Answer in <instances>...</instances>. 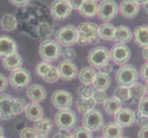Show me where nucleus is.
<instances>
[{
  "label": "nucleus",
  "mask_w": 148,
  "mask_h": 138,
  "mask_svg": "<svg viewBox=\"0 0 148 138\" xmlns=\"http://www.w3.org/2000/svg\"><path fill=\"white\" fill-rule=\"evenodd\" d=\"M1 138H6V137H4V136H3V137H1Z\"/></svg>",
  "instance_id": "59"
},
{
  "label": "nucleus",
  "mask_w": 148,
  "mask_h": 138,
  "mask_svg": "<svg viewBox=\"0 0 148 138\" xmlns=\"http://www.w3.org/2000/svg\"><path fill=\"white\" fill-rule=\"evenodd\" d=\"M96 138H104L103 136H98V137H96Z\"/></svg>",
  "instance_id": "57"
},
{
  "label": "nucleus",
  "mask_w": 148,
  "mask_h": 138,
  "mask_svg": "<svg viewBox=\"0 0 148 138\" xmlns=\"http://www.w3.org/2000/svg\"><path fill=\"white\" fill-rule=\"evenodd\" d=\"M134 1L137 5H139V6H144L145 4H146L148 2V0H134Z\"/></svg>",
  "instance_id": "51"
},
{
  "label": "nucleus",
  "mask_w": 148,
  "mask_h": 138,
  "mask_svg": "<svg viewBox=\"0 0 148 138\" xmlns=\"http://www.w3.org/2000/svg\"><path fill=\"white\" fill-rule=\"evenodd\" d=\"M112 69H113V67H112V65L109 64H107L103 66H101V67L99 68V73H102V74H106V75H110L111 72H112Z\"/></svg>",
  "instance_id": "47"
},
{
  "label": "nucleus",
  "mask_w": 148,
  "mask_h": 138,
  "mask_svg": "<svg viewBox=\"0 0 148 138\" xmlns=\"http://www.w3.org/2000/svg\"><path fill=\"white\" fill-rule=\"evenodd\" d=\"M121 138H128V137H121Z\"/></svg>",
  "instance_id": "58"
},
{
  "label": "nucleus",
  "mask_w": 148,
  "mask_h": 138,
  "mask_svg": "<svg viewBox=\"0 0 148 138\" xmlns=\"http://www.w3.org/2000/svg\"><path fill=\"white\" fill-rule=\"evenodd\" d=\"M140 11V6L134 0H122L119 5V13L124 19H134L138 16Z\"/></svg>",
  "instance_id": "16"
},
{
  "label": "nucleus",
  "mask_w": 148,
  "mask_h": 138,
  "mask_svg": "<svg viewBox=\"0 0 148 138\" xmlns=\"http://www.w3.org/2000/svg\"><path fill=\"white\" fill-rule=\"evenodd\" d=\"M83 125L90 132H97L104 126V118L98 110H92L83 116Z\"/></svg>",
  "instance_id": "10"
},
{
  "label": "nucleus",
  "mask_w": 148,
  "mask_h": 138,
  "mask_svg": "<svg viewBox=\"0 0 148 138\" xmlns=\"http://www.w3.org/2000/svg\"><path fill=\"white\" fill-rule=\"evenodd\" d=\"M134 122L137 124L138 126L145 127L148 125V117L143 115L141 112L137 110L134 111Z\"/></svg>",
  "instance_id": "39"
},
{
  "label": "nucleus",
  "mask_w": 148,
  "mask_h": 138,
  "mask_svg": "<svg viewBox=\"0 0 148 138\" xmlns=\"http://www.w3.org/2000/svg\"><path fill=\"white\" fill-rule=\"evenodd\" d=\"M93 100H95L96 104H103L104 101L108 99V96L105 91L102 90H95L93 94Z\"/></svg>",
  "instance_id": "41"
},
{
  "label": "nucleus",
  "mask_w": 148,
  "mask_h": 138,
  "mask_svg": "<svg viewBox=\"0 0 148 138\" xmlns=\"http://www.w3.org/2000/svg\"><path fill=\"white\" fill-rule=\"evenodd\" d=\"M138 138H148V125L141 127L138 133Z\"/></svg>",
  "instance_id": "49"
},
{
  "label": "nucleus",
  "mask_w": 148,
  "mask_h": 138,
  "mask_svg": "<svg viewBox=\"0 0 148 138\" xmlns=\"http://www.w3.org/2000/svg\"><path fill=\"white\" fill-rule=\"evenodd\" d=\"M53 138H73V136L69 133V131L60 130L59 132H57L56 134L53 135Z\"/></svg>",
  "instance_id": "45"
},
{
  "label": "nucleus",
  "mask_w": 148,
  "mask_h": 138,
  "mask_svg": "<svg viewBox=\"0 0 148 138\" xmlns=\"http://www.w3.org/2000/svg\"><path fill=\"white\" fill-rule=\"evenodd\" d=\"M102 136L104 138H121L123 136V128L115 122H110L102 127Z\"/></svg>",
  "instance_id": "20"
},
{
  "label": "nucleus",
  "mask_w": 148,
  "mask_h": 138,
  "mask_svg": "<svg viewBox=\"0 0 148 138\" xmlns=\"http://www.w3.org/2000/svg\"><path fill=\"white\" fill-rule=\"evenodd\" d=\"M99 25L93 22H81L77 25L76 30L78 33L77 43L80 45L99 43Z\"/></svg>",
  "instance_id": "1"
},
{
  "label": "nucleus",
  "mask_w": 148,
  "mask_h": 138,
  "mask_svg": "<svg viewBox=\"0 0 148 138\" xmlns=\"http://www.w3.org/2000/svg\"><path fill=\"white\" fill-rule=\"evenodd\" d=\"M93 1H95V2H99V1H102V0H93Z\"/></svg>",
  "instance_id": "56"
},
{
  "label": "nucleus",
  "mask_w": 148,
  "mask_h": 138,
  "mask_svg": "<svg viewBox=\"0 0 148 138\" xmlns=\"http://www.w3.org/2000/svg\"><path fill=\"white\" fill-rule=\"evenodd\" d=\"M56 42L64 47H70L77 43L78 33L74 25H66L56 32Z\"/></svg>",
  "instance_id": "7"
},
{
  "label": "nucleus",
  "mask_w": 148,
  "mask_h": 138,
  "mask_svg": "<svg viewBox=\"0 0 148 138\" xmlns=\"http://www.w3.org/2000/svg\"><path fill=\"white\" fill-rule=\"evenodd\" d=\"M95 89L93 87H90L88 85H83L79 87V89H77V93L79 95V98L81 99H90L93 97Z\"/></svg>",
  "instance_id": "34"
},
{
  "label": "nucleus",
  "mask_w": 148,
  "mask_h": 138,
  "mask_svg": "<svg viewBox=\"0 0 148 138\" xmlns=\"http://www.w3.org/2000/svg\"><path fill=\"white\" fill-rule=\"evenodd\" d=\"M60 78V75H59V71L57 69V67L52 65V67L49 70V72L47 73V75L42 78L46 83H54L56 81H58Z\"/></svg>",
  "instance_id": "35"
},
{
  "label": "nucleus",
  "mask_w": 148,
  "mask_h": 138,
  "mask_svg": "<svg viewBox=\"0 0 148 138\" xmlns=\"http://www.w3.org/2000/svg\"><path fill=\"white\" fill-rule=\"evenodd\" d=\"M110 61V50L104 46H98L90 50L88 55V62L92 67L99 68Z\"/></svg>",
  "instance_id": "6"
},
{
  "label": "nucleus",
  "mask_w": 148,
  "mask_h": 138,
  "mask_svg": "<svg viewBox=\"0 0 148 138\" xmlns=\"http://www.w3.org/2000/svg\"><path fill=\"white\" fill-rule=\"evenodd\" d=\"M18 98L8 94H0V119L10 120L18 115L17 110Z\"/></svg>",
  "instance_id": "4"
},
{
  "label": "nucleus",
  "mask_w": 148,
  "mask_h": 138,
  "mask_svg": "<svg viewBox=\"0 0 148 138\" xmlns=\"http://www.w3.org/2000/svg\"><path fill=\"white\" fill-rule=\"evenodd\" d=\"M57 69L59 71L60 78L64 81L73 80L78 75V69L72 61H62L59 63Z\"/></svg>",
  "instance_id": "14"
},
{
  "label": "nucleus",
  "mask_w": 148,
  "mask_h": 138,
  "mask_svg": "<svg viewBox=\"0 0 148 138\" xmlns=\"http://www.w3.org/2000/svg\"><path fill=\"white\" fill-rule=\"evenodd\" d=\"M139 75L143 80L145 81V82H148V63L147 62H145L142 65Z\"/></svg>",
  "instance_id": "43"
},
{
  "label": "nucleus",
  "mask_w": 148,
  "mask_h": 138,
  "mask_svg": "<svg viewBox=\"0 0 148 138\" xmlns=\"http://www.w3.org/2000/svg\"><path fill=\"white\" fill-rule=\"evenodd\" d=\"M96 107V102L93 98L90 99H81L79 98L76 100V109L80 113L86 114V112L92 111Z\"/></svg>",
  "instance_id": "30"
},
{
  "label": "nucleus",
  "mask_w": 148,
  "mask_h": 138,
  "mask_svg": "<svg viewBox=\"0 0 148 138\" xmlns=\"http://www.w3.org/2000/svg\"><path fill=\"white\" fill-rule=\"evenodd\" d=\"M92 85H93V88L96 90L105 91L106 89H108L111 85V79H110V75L97 73Z\"/></svg>",
  "instance_id": "26"
},
{
  "label": "nucleus",
  "mask_w": 148,
  "mask_h": 138,
  "mask_svg": "<svg viewBox=\"0 0 148 138\" xmlns=\"http://www.w3.org/2000/svg\"><path fill=\"white\" fill-rule=\"evenodd\" d=\"M39 54L44 62H54L62 54V48L56 41L48 39L40 44Z\"/></svg>",
  "instance_id": "3"
},
{
  "label": "nucleus",
  "mask_w": 148,
  "mask_h": 138,
  "mask_svg": "<svg viewBox=\"0 0 148 138\" xmlns=\"http://www.w3.org/2000/svg\"><path fill=\"white\" fill-rule=\"evenodd\" d=\"M144 9H145V13H147V14H148V2H147L146 4H145V5H144Z\"/></svg>",
  "instance_id": "52"
},
{
  "label": "nucleus",
  "mask_w": 148,
  "mask_h": 138,
  "mask_svg": "<svg viewBox=\"0 0 148 138\" xmlns=\"http://www.w3.org/2000/svg\"><path fill=\"white\" fill-rule=\"evenodd\" d=\"M24 112L27 118L32 122H36L43 117L42 107L36 102H32V103L27 104Z\"/></svg>",
  "instance_id": "22"
},
{
  "label": "nucleus",
  "mask_w": 148,
  "mask_h": 138,
  "mask_svg": "<svg viewBox=\"0 0 148 138\" xmlns=\"http://www.w3.org/2000/svg\"><path fill=\"white\" fill-rule=\"evenodd\" d=\"M85 0H68L69 4L71 5V7H72L73 9H76L78 10L81 7V5L83 4V2Z\"/></svg>",
  "instance_id": "48"
},
{
  "label": "nucleus",
  "mask_w": 148,
  "mask_h": 138,
  "mask_svg": "<svg viewBox=\"0 0 148 138\" xmlns=\"http://www.w3.org/2000/svg\"><path fill=\"white\" fill-rule=\"evenodd\" d=\"M115 122L122 128H128L134 124V111L129 108H121L114 115Z\"/></svg>",
  "instance_id": "15"
},
{
  "label": "nucleus",
  "mask_w": 148,
  "mask_h": 138,
  "mask_svg": "<svg viewBox=\"0 0 148 138\" xmlns=\"http://www.w3.org/2000/svg\"><path fill=\"white\" fill-rule=\"evenodd\" d=\"M8 85V79L7 78V76H4L3 74H0V93L7 89Z\"/></svg>",
  "instance_id": "44"
},
{
  "label": "nucleus",
  "mask_w": 148,
  "mask_h": 138,
  "mask_svg": "<svg viewBox=\"0 0 148 138\" xmlns=\"http://www.w3.org/2000/svg\"><path fill=\"white\" fill-rule=\"evenodd\" d=\"M103 109L109 115H115L121 109V101L116 97L108 98L103 103Z\"/></svg>",
  "instance_id": "29"
},
{
  "label": "nucleus",
  "mask_w": 148,
  "mask_h": 138,
  "mask_svg": "<svg viewBox=\"0 0 148 138\" xmlns=\"http://www.w3.org/2000/svg\"><path fill=\"white\" fill-rule=\"evenodd\" d=\"M77 122V116L72 110L59 111L54 116V124L58 129L70 131L74 129Z\"/></svg>",
  "instance_id": "5"
},
{
  "label": "nucleus",
  "mask_w": 148,
  "mask_h": 138,
  "mask_svg": "<svg viewBox=\"0 0 148 138\" xmlns=\"http://www.w3.org/2000/svg\"><path fill=\"white\" fill-rule=\"evenodd\" d=\"M52 16L58 20L67 19L72 13V7L68 0H54L50 8Z\"/></svg>",
  "instance_id": "13"
},
{
  "label": "nucleus",
  "mask_w": 148,
  "mask_h": 138,
  "mask_svg": "<svg viewBox=\"0 0 148 138\" xmlns=\"http://www.w3.org/2000/svg\"><path fill=\"white\" fill-rule=\"evenodd\" d=\"M138 78V70L132 65L125 64L123 65H121V67L117 70L115 74V79L117 84L121 87H127V88H129L132 84L136 83Z\"/></svg>",
  "instance_id": "2"
},
{
  "label": "nucleus",
  "mask_w": 148,
  "mask_h": 138,
  "mask_svg": "<svg viewBox=\"0 0 148 138\" xmlns=\"http://www.w3.org/2000/svg\"><path fill=\"white\" fill-rule=\"evenodd\" d=\"M37 138H47V136H43V135H38Z\"/></svg>",
  "instance_id": "55"
},
{
  "label": "nucleus",
  "mask_w": 148,
  "mask_h": 138,
  "mask_svg": "<svg viewBox=\"0 0 148 138\" xmlns=\"http://www.w3.org/2000/svg\"><path fill=\"white\" fill-rule=\"evenodd\" d=\"M132 36L134 38L135 43L139 47L145 48L148 46V26L147 25H142L134 29V32L132 33Z\"/></svg>",
  "instance_id": "23"
},
{
  "label": "nucleus",
  "mask_w": 148,
  "mask_h": 138,
  "mask_svg": "<svg viewBox=\"0 0 148 138\" xmlns=\"http://www.w3.org/2000/svg\"><path fill=\"white\" fill-rule=\"evenodd\" d=\"M51 100L55 109L59 111L68 110L73 104V95L67 90L58 89L53 93Z\"/></svg>",
  "instance_id": "11"
},
{
  "label": "nucleus",
  "mask_w": 148,
  "mask_h": 138,
  "mask_svg": "<svg viewBox=\"0 0 148 138\" xmlns=\"http://www.w3.org/2000/svg\"><path fill=\"white\" fill-rule=\"evenodd\" d=\"M142 55H143V58L145 60V62L148 63V46L144 48V50H143V52H142Z\"/></svg>",
  "instance_id": "50"
},
{
  "label": "nucleus",
  "mask_w": 148,
  "mask_h": 138,
  "mask_svg": "<svg viewBox=\"0 0 148 138\" xmlns=\"http://www.w3.org/2000/svg\"><path fill=\"white\" fill-rule=\"evenodd\" d=\"M99 37L104 41H111L115 32V26L110 22H103L99 25Z\"/></svg>",
  "instance_id": "28"
},
{
  "label": "nucleus",
  "mask_w": 148,
  "mask_h": 138,
  "mask_svg": "<svg viewBox=\"0 0 148 138\" xmlns=\"http://www.w3.org/2000/svg\"><path fill=\"white\" fill-rule=\"evenodd\" d=\"M131 49L126 44H115L110 51V60L115 65H123L131 58Z\"/></svg>",
  "instance_id": "12"
},
{
  "label": "nucleus",
  "mask_w": 148,
  "mask_h": 138,
  "mask_svg": "<svg viewBox=\"0 0 148 138\" xmlns=\"http://www.w3.org/2000/svg\"><path fill=\"white\" fill-rule=\"evenodd\" d=\"M73 138H93L92 132L88 131L85 127H77L73 132Z\"/></svg>",
  "instance_id": "36"
},
{
  "label": "nucleus",
  "mask_w": 148,
  "mask_h": 138,
  "mask_svg": "<svg viewBox=\"0 0 148 138\" xmlns=\"http://www.w3.org/2000/svg\"><path fill=\"white\" fill-rule=\"evenodd\" d=\"M98 3L93 0H85L78 10L81 16L85 18H92L98 13Z\"/></svg>",
  "instance_id": "25"
},
{
  "label": "nucleus",
  "mask_w": 148,
  "mask_h": 138,
  "mask_svg": "<svg viewBox=\"0 0 148 138\" xmlns=\"http://www.w3.org/2000/svg\"><path fill=\"white\" fill-rule=\"evenodd\" d=\"M38 135L33 127H25L19 133V138H37Z\"/></svg>",
  "instance_id": "38"
},
{
  "label": "nucleus",
  "mask_w": 148,
  "mask_h": 138,
  "mask_svg": "<svg viewBox=\"0 0 148 138\" xmlns=\"http://www.w3.org/2000/svg\"><path fill=\"white\" fill-rule=\"evenodd\" d=\"M145 92H146V94H147V96H148V82H145Z\"/></svg>",
  "instance_id": "54"
},
{
  "label": "nucleus",
  "mask_w": 148,
  "mask_h": 138,
  "mask_svg": "<svg viewBox=\"0 0 148 138\" xmlns=\"http://www.w3.org/2000/svg\"><path fill=\"white\" fill-rule=\"evenodd\" d=\"M18 45L16 41L8 36H0V57L17 53Z\"/></svg>",
  "instance_id": "19"
},
{
  "label": "nucleus",
  "mask_w": 148,
  "mask_h": 138,
  "mask_svg": "<svg viewBox=\"0 0 148 138\" xmlns=\"http://www.w3.org/2000/svg\"><path fill=\"white\" fill-rule=\"evenodd\" d=\"M30 82H32L30 73L27 69L22 67L12 71L8 76V83L16 89H21L29 87Z\"/></svg>",
  "instance_id": "9"
},
{
  "label": "nucleus",
  "mask_w": 148,
  "mask_h": 138,
  "mask_svg": "<svg viewBox=\"0 0 148 138\" xmlns=\"http://www.w3.org/2000/svg\"><path fill=\"white\" fill-rule=\"evenodd\" d=\"M52 67V65H50L47 62H40L36 66V74L40 76L42 78H43L45 76L47 75V73L49 72V70Z\"/></svg>",
  "instance_id": "37"
},
{
  "label": "nucleus",
  "mask_w": 148,
  "mask_h": 138,
  "mask_svg": "<svg viewBox=\"0 0 148 138\" xmlns=\"http://www.w3.org/2000/svg\"><path fill=\"white\" fill-rule=\"evenodd\" d=\"M26 93L28 98L32 102H36V103L43 101L47 96V92L46 89H44V87L38 84L29 86Z\"/></svg>",
  "instance_id": "18"
},
{
  "label": "nucleus",
  "mask_w": 148,
  "mask_h": 138,
  "mask_svg": "<svg viewBox=\"0 0 148 138\" xmlns=\"http://www.w3.org/2000/svg\"><path fill=\"white\" fill-rule=\"evenodd\" d=\"M96 75H97V72L93 67L86 66V67H83L79 71L77 76H78V79L81 84L89 86L93 83Z\"/></svg>",
  "instance_id": "27"
},
{
  "label": "nucleus",
  "mask_w": 148,
  "mask_h": 138,
  "mask_svg": "<svg viewBox=\"0 0 148 138\" xmlns=\"http://www.w3.org/2000/svg\"><path fill=\"white\" fill-rule=\"evenodd\" d=\"M130 90V96L131 99H132L135 101H139L142 98H144L145 96V87L141 83L136 82L129 87Z\"/></svg>",
  "instance_id": "32"
},
{
  "label": "nucleus",
  "mask_w": 148,
  "mask_h": 138,
  "mask_svg": "<svg viewBox=\"0 0 148 138\" xmlns=\"http://www.w3.org/2000/svg\"><path fill=\"white\" fill-rule=\"evenodd\" d=\"M53 122L49 118H42L36 122H34V127L33 128L36 130L37 134L39 135L47 136L53 130Z\"/></svg>",
  "instance_id": "24"
},
{
  "label": "nucleus",
  "mask_w": 148,
  "mask_h": 138,
  "mask_svg": "<svg viewBox=\"0 0 148 138\" xmlns=\"http://www.w3.org/2000/svg\"><path fill=\"white\" fill-rule=\"evenodd\" d=\"M1 27L6 32H12L18 27V19L12 14H5L1 19Z\"/></svg>",
  "instance_id": "31"
},
{
  "label": "nucleus",
  "mask_w": 148,
  "mask_h": 138,
  "mask_svg": "<svg viewBox=\"0 0 148 138\" xmlns=\"http://www.w3.org/2000/svg\"><path fill=\"white\" fill-rule=\"evenodd\" d=\"M132 39V30L125 25H120L115 27V32L113 35V40L117 44H126L131 42Z\"/></svg>",
  "instance_id": "17"
},
{
  "label": "nucleus",
  "mask_w": 148,
  "mask_h": 138,
  "mask_svg": "<svg viewBox=\"0 0 148 138\" xmlns=\"http://www.w3.org/2000/svg\"><path fill=\"white\" fill-rule=\"evenodd\" d=\"M63 58L65 61H73L76 57V53L75 51L70 47H66L64 50L62 51V54Z\"/></svg>",
  "instance_id": "42"
},
{
  "label": "nucleus",
  "mask_w": 148,
  "mask_h": 138,
  "mask_svg": "<svg viewBox=\"0 0 148 138\" xmlns=\"http://www.w3.org/2000/svg\"><path fill=\"white\" fill-rule=\"evenodd\" d=\"M138 110L143 115L148 117V96L144 97L138 101Z\"/></svg>",
  "instance_id": "40"
},
{
  "label": "nucleus",
  "mask_w": 148,
  "mask_h": 138,
  "mask_svg": "<svg viewBox=\"0 0 148 138\" xmlns=\"http://www.w3.org/2000/svg\"><path fill=\"white\" fill-rule=\"evenodd\" d=\"M114 97H116L121 102L128 101L131 99L129 88H127V87H121V86L117 87L114 90Z\"/></svg>",
  "instance_id": "33"
},
{
  "label": "nucleus",
  "mask_w": 148,
  "mask_h": 138,
  "mask_svg": "<svg viewBox=\"0 0 148 138\" xmlns=\"http://www.w3.org/2000/svg\"><path fill=\"white\" fill-rule=\"evenodd\" d=\"M119 13V6L115 0H102L98 8V17L104 22H110Z\"/></svg>",
  "instance_id": "8"
},
{
  "label": "nucleus",
  "mask_w": 148,
  "mask_h": 138,
  "mask_svg": "<svg viewBox=\"0 0 148 138\" xmlns=\"http://www.w3.org/2000/svg\"><path fill=\"white\" fill-rule=\"evenodd\" d=\"M4 136V129L0 126V138Z\"/></svg>",
  "instance_id": "53"
},
{
  "label": "nucleus",
  "mask_w": 148,
  "mask_h": 138,
  "mask_svg": "<svg viewBox=\"0 0 148 138\" xmlns=\"http://www.w3.org/2000/svg\"><path fill=\"white\" fill-rule=\"evenodd\" d=\"M9 2L11 3L13 6L18 8H23L30 2V0H9Z\"/></svg>",
  "instance_id": "46"
},
{
  "label": "nucleus",
  "mask_w": 148,
  "mask_h": 138,
  "mask_svg": "<svg viewBox=\"0 0 148 138\" xmlns=\"http://www.w3.org/2000/svg\"><path fill=\"white\" fill-rule=\"evenodd\" d=\"M2 65L6 70L14 71V70L21 68V66L23 65V59L19 54L14 53L3 58Z\"/></svg>",
  "instance_id": "21"
}]
</instances>
